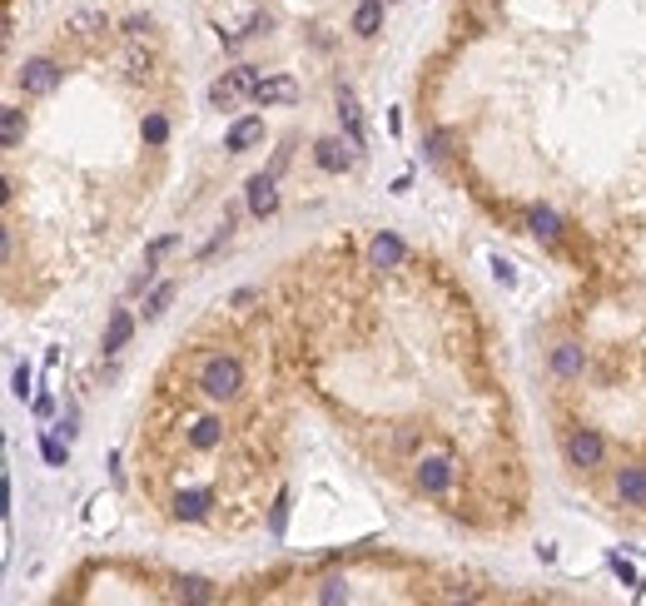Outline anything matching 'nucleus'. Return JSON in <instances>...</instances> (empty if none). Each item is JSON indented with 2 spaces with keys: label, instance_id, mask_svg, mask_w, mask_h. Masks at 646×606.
I'll return each instance as SVG.
<instances>
[{
  "label": "nucleus",
  "instance_id": "nucleus-32",
  "mask_svg": "<svg viewBox=\"0 0 646 606\" xmlns=\"http://www.w3.org/2000/svg\"><path fill=\"white\" fill-rule=\"evenodd\" d=\"M144 31H150V25H144V21H125V35H129V40H140Z\"/></svg>",
  "mask_w": 646,
  "mask_h": 606
},
{
  "label": "nucleus",
  "instance_id": "nucleus-17",
  "mask_svg": "<svg viewBox=\"0 0 646 606\" xmlns=\"http://www.w3.org/2000/svg\"><path fill=\"white\" fill-rule=\"evenodd\" d=\"M189 443L199 447V452H214V447L224 443V423H219V417H199V423L189 427Z\"/></svg>",
  "mask_w": 646,
  "mask_h": 606
},
{
  "label": "nucleus",
  "instance_id": "nucleus-29",
  "mask_svg": "<svg viewBox=\"0 0 646 606\" xmlns=\"http://www.w3.org/2000/svg\"><path fill=\"white\" fill-rule=\"evenodd\" d=\"M612 572H616V576H622V582H626V586H632V582H636V566H632V562H626V557H612Z\"/></svg>",
  "mask_w": 646,
  "mask_h": 606
},
{
  "label": "nucleus",
  "instance_id": "nucleus-33",
  "mask_svg": "<svg viewBox=\"0 0 646 606\" xmlns=\"http://www.w3.org/2000/svg\"><path fill=\"white\" fill-rule=\"evenodd\" d=\"M493 268H497V278H502V284H512V278H517L512 264H502V259H493Z\"/></svg>",
  "mask_w": 646,
  "mask_h": 606
},
{
  "label": "nucleus",
  "instance_id": "nucleus-5",
  "mask_svg": "<svg viewBox=\"0 0 646 606\" xmlns=\"http://www.w3.org/2000/svg\"><path fill=\"white\" fill-rule=\"evenodd\" d=\"M354 139H319V145H313V164H319L323 174H344V170H354Z\"/></svg>",
  "mask_w": 646,
  "mask_h": 606
},
{
  "label": "nucleus",
  "instance_id": "nucleus-24",
  "mask_svg": "<svg viewBox=\"0 0 646 606\" xmlns=\"http://www.w3.org/2000/svg\"><path fill=\"white\" fill-rule=\"evenodd\" d=\"M40 452H45V462H50V468H65V458H70L60 437H40Z\"/></svg>",
  "mask_w": 646,
  "mask_h": 606
},
{
  "label": "nucleus",
  "instance_id": "nucleus-7",
  "mask_svg": "<svg viewBox=\"0 0 646 606\" xmlns=\"http://www.w3.org/2000/svg\"><path fill=\"white\" fill-rule=\"evenodd\" d=\"M244 199H249V214H254V219H269V214H279V189H274V174H254V180L244 184Z\"/></svg>",
  "mask_w": 646,
  "mask_h": 606
},
{
  "label": "nucleus",
  "instance_id": "nucleus-27",
  "mask_svg": "<svg viewBox=\"0 0 646 606\" xmlns=\"http://www.w3.org/2000/svg\"><path fill=\"white\" fill-rule=\"evenodd\" d=\"M70 25H75V31H100V25H105V15H100V11H80V15H70Z\"/></svg>",
  "mask_w": 646,
  "mask_h": 606
},
{
  "label": "nucleus",
  "instance_id": "nucleus-28",
  "mask_svg": "<svg viewBox=\"0 0 646 606\" xmlns=\"http://www.w3.org/2000/svg\"><path fill=\"white\" fill-rule=\"evenodd\" d=\"M11 393H15V398H31V368H25V363L11 373Z\"/></svg>",
  "mask_w": 646,
  "mask_h": 606
},
{
  "label": "nucleus",
  "instance_id": "nucleus-30",
  "mask_svg": "<svg viewBox=\"0 0 646 606\" xmlns=\"http://www.w3.org/2000/svg\"><path fill=\"white\" fill-rule=\"evenodd\" d=\"M428 154H432V160L448 154V135H442V129H438V135H428Z\"/></svg>",
  "mask_w": 646,
  "mask_h": 606
},
{
  "label": "nucleus",
  "instance_id": "nucleus-18",
  "mask_svg": "<svg viewBox=\"0 0 646 606\" xmlns=\"http://www.w3.org/2000/svg\"><path fill=\"white\" fill-rule=\"evenodd\" d=\"M528 229H532V234H537V239H547V244H552V239H562V219H557V209H547V204H537V209L528 214Z\"/></svg>",
  "mask_w": 646,
  "mask_h": 606
},
{
  "label": "nucleus",
  "instance_id": "nucleus-23",
  "mask_svg": "<svg viewBox=\"0 0 646 606\" xmlns=\"http://www.w3.org/2000/svg\"><path fill=\"white\" fill-rule=\"evenodd\" d=\"M174 244H179V234H164V239H154V244L144 249V268H160V259L170 254Z\"/></svg>",
  "mask_w": 646,
  "mask_h": 606
},
{
  "label": "nucleus",
  "instance_id": "nucleus-11",
  "mask_svg": "<svg viewBox=\"0 0 646 606\" xmlns=\"http://www.w3.org/2000/svg\"><path fill=\"white\" fill-rule=\"evenodd\" d=\"M616 502H622V507H646V468L616 472Z\"/></svg>",
  "mask_w": 646,
  "mask_h": 606
},
{
  "label": "nucleus",
  "instance_id": "nucleus-20",
  "mask_svg": "<svg viewBox=\"0 0 646 606\" xmlns=\"http://www.w3.org/2000/svg\"><path fill=\"white\" fill-rule=\"evenodd\" d=\"M174 294H179V284H174V278L154 284V288H150V298H144V319H160V313L174 303Z\"/></svg>",
  "mask_w": 646,
  "mask_h": 606
},
{
  "label": "nucleus",
  "instance_id": "nucleus-6",
  "mask_svg": "<svg viewBox=\"0 0 646 606\" xmlns=\"http://www.w3.org/2000/svg\"><path fill=\"white\" fill-rule=\"evenodd\" d=\"M293 100H299V80H293V75H264V80H258L254 85V105H293Z\"/></svg>",
  "mask_w": 646,
  "mask_h": 606
},
{
  "label": "nucleus",
  "instance_id": "nucleus-2",
  "mask_svg": "<svg viewBox=\"0 0 646 606\" xmlns=\"http://www.w3.org/2000/svg\"><path fill=\"white\" fill-rule=\"evenodd\" d=\"M258 80H264V75H258L254 65H239V70H229L224 80H214V85H209V105H214V110H234L244 95H254Z\"/></svg>",
  "mask_w": 646,
  "mask_h": 606
},
{
  "label": "nucleus",
  "instance_id": "nucleus-22",
  "mask_svg": "<svg viewBox=\"0 0 646 606\" xmlns=\"http://www.w3.org/2000/svg\"><path fill=\"white\" fill-rule=\"evenodd\" d=\"M140 135H144V145H164V139H170V119L164 115H144Z\"/></svg>",
  "mask_w": 646,
  "mask_h": 606
},
{
  "label": "nucleus",
  "instance_id": "nucleus-4",
  "mask_svg": "<svg viewBox=\"0 0 646 606\" xmlns=\"http://www.w3.org/2000/svg\"><path fill=\"white\" fill-rule=\"evenodd\" d=\"M602 458H607L602 433H592V427H577V433L567 437V462H572V468L592 472V468H602Z\"/></svg>",
  "mask_w": 646,
  "mask_h": 606
},
{
  "label": "nucleus",
  "instance_id": "nucleus-25",
  "mask_svg": "<svg viewBox=\"0 0 646 606\" xmlns=\"http://www.w3.org/2000/svg\"><path fill=\"white\" fill-rule=\"evenodd\" d=\"M313 596H319V602H344V596H348V582H338V576H328V582H323V586H319V592H313Z\"/></svg>",
  "mask_w": 646,
  "mask_h": 606
},
{
  "label": "nucleus",
  "instance_id": "nucleus-15",
  "mask_svg": "<svg viewBox=\"0 0 646 606\" xmlns=\"http://www.w3.org/2000/svg\"><path fill=\"white\" fill-rule=\"evenodd\" d=\"M383 5L388 0H358V11H354V35L358 40H373V35L383 31Z\"/></svg>",
  "mask_w": 646,
  "mask_h": 606
},
{
  "label": "nucleus",
  "instance_id": "nucleus-19",
  "mask_svg": "<svg viewBox=\"0 0 646 606\" xmlns=\"http://www.w3.org/2000/svg\"><path fill=\"white\" fill-rule=\"evenodd\" d=\"M21 139H25V110H0V145L21 149Z\"/></svg>",
  "mask_w": 646,
  "mask_h": 606
},
{
  "label": "nucleus",
  "instance_id": "nucleus-31",
  "mask_svg": "<svg viewBox=\"0 0 646 606\" xmlns=\"http://www.w3.org/2000/svg\"><path fill=\"white\" fill-rule=\"evenodd\" d=\"M50 413H55V398L40 393V398H35V417H50Z\"/></svg>",
  "mask_w": 646,
  "mask_h": 606
},
{
  "label": "nucleus",
  "instance_id": "nucleus-12",
  "mask_svg": "<svg viewBox=\"0 0 646 606\" xmlns=\"http://www.w3.org/2000/svg\"><path fill=\"white\" fill-rule=\"evenodd\" d=\"M338 125H344V135L363 149V110H358V100H354L348 85H338Z\"/></svg>",
  "mask_w": 646,
  "mask_h": 606
},
{
  "label": "nucleus",
  "instance_id": "nucleus-8",
  "mask_svg": "<svg viewBox=\"0 0 646 606\" xmlns=\"http://www.w3.org/2000/svg\"><path fill=\"white\" fill-rule=\"evenodd\" d=\"M452 487V458H423L418 462V492L423 497H442Z\"/></svg>",
  "mask_w": 646,
  "mask_h": 606
},
{
  "label": "nucleus",
  "instance_id": "nucleus-21",
  "mask_svg": "<svg viewBox=\"0 0 646 606\" xmlns=\"http://www.w3.org/2000/svg\"><path fill=\"white\" fill-rule=\"evenodd\" d=\"M174 592L184 596V602H214V582H205V576H179V582H174Z\"/></svg>",
  "mask_w": 646,
  "mask_h": 606
},
{
  "label": "nucleus",
  "instance_id": "nucleus-26",
  "mask_svg": "<svg viewBox=\"0 0 646 606\" xmlns=\"http://www.w3.org/2000/svg\"><path fill=\"white\" fill-rule=\"evenodd\" d=\"M125 65H129V70H125L129 80H140V75L150 70V55H140V50H135V45H129V50H125Z\"/></svg>",
  "mask_w": 646,
  "mask_h": 606
},
{
  "label": "nucleus",
  "instance_id": "nucleus-1",
  "mask_svg": "<svg viewBox=\"0 0 646 606\" xmlns=\"http://www.w3.org/2000/svg\"><path fill=\"white\" fill-rule=\"evenodd\" d=\"M199 388H205V398H214V403L239 398L244 393V363L229 358V353H214V358L199 368Z\"/></svg>",
  "mask_w": 646,
  "mask_h": 606
},
{
  "label": "nucleus",
  "instance_id": "nucleus-9",
  "mask_svg": "<svg viewBox=\"0 0 646 606\" xmlns=\"http://www.w3.org/2000/svg\"><path fill=\"white\" fill-rule=\"evenodd\" d=\"M254 145H264V119H258V115L234 119L229 135H224V149H229V154H244V149H254Z\"/></svg>",
  "mask_w": 646,
  "mask_h": 606
},
{
  "label": "nucleus",
  "instance_id": "nucleus-14",
  "mask_svg": "<svg viewBox=\"0 0 646 606\" xmlns=\"http://www.w3.org/2000/svg\"><path fill=\"white\" fill-rule=\"evenodd\" d=\"M581 368H587V353H581V343H557V348H552V373H557V378H581Z\"/></svg>",
  "mask_w": 646,
  "mask_h": 606
},
{
  "label": "nucleus",
  "instance_id": "nucleus-16",
  "mask_svg": "<svg viewBox=\"0 0 646 606\" xmlns=\"http://www.w3.org/2000/svg\"><path fill=\"white\" fill-rule=\"evenodd\" d=\"M129 338H135V319H129V309H115V313H109V323H105V338H100V348H105V353H119Z\"/></svg>",
  "mask_w": 646,
  "mask_h": 606
},
{
  "label": "nucleus",
  "instance_id": "nucleus-10",
  "mask_svg": "<svg viewBox=\"0 0 646 606\" xmlns=\"http://www.w3.org/2000/svg\"><path fill=\"white\" fill-rule=\"evenodd\" d=\"M403 259H408V249H403L398 234H373V244H368V268H398Z\"/></svg>",
  "mask_w": 646,
  "mask_h": 606
},
{
  "label": "nucleus",
  "instance_id": "nucleus-34",
  "mask_svg": "<svg viewBox=\"0 0 646 606\" xmlns=\"http://www.w3.org/2000/svg\"><path fill=\"white\" fill-rule=\"evenodd\" d=\"M388 5H393V0H388Z\"/></svg>",
  "mask_w": 646,
  "mask_h": 606
},
{
  "label": "nucleus",
  "instance_id": "nucleus-13",
  "mask_svg": "<svg viewBox=\"0 0 646 606\" xmlns=\"http://www.w3.org/2000/svg\"><path fill=\"white\" fill-rule=\"evenodd\" d=\"M209 507H214V492H205V487H189L174 497V517L179 522H205Z\"/></svg>",
  "mask_w": 646,
  "mask_h": 606
},
{
  "label": "nucleus",
  "instance_id": "nucleus-3",
  "mask_svg": "<svg viewBox=\"0 0 646 606\" xmlns=\"http://www.w3.org/2000/svg\"><path fill=\"white\" fill-rule=\"evenodd\" d=\"M60 80H65V70L55 60H45V55H35V60L21 65V90L25 95H55Z\"/></svg>",
  "mask_w": 646,
  "mask_h": 606
}]
</instances>
